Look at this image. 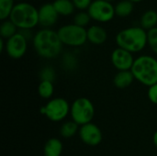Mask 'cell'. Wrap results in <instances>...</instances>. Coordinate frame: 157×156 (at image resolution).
I'll list each match as a JSON object with an SVG mask.
<instances>
[{
	"mask_svg": "<svg viewBox=\"0 0 157 156\" xmlns=\"http://www.w3.org/2000/svg\"><path fill=\"white\" fill-rule=\"evenodd\" d=\"M32 45L37 54L44 59L56 58L63 46L58 32L52 29H39L33 36Z\"/></svg>",
	"mask_w": 157,
	"mask_h": 156,
	"instance_id": "6da1fadb",
	"label": "cell"
},
{
	"mask_svg": "<svg viewBox=\"0 0 157 156\" xmlns=\"http://www.w3.org/2000/svg\"><path fill=\"white\" fill-rule=\"evenodd\" d=\"M118 47L132 53L142 51L147 42V31L142 27H129L118 32L115 38Z\"/></svg>",
	"mask_w": 157,
	"mask_h": 156,
	"instance_id": "7a4b0ae2",
	"label": "cell"
},
{
	"mask_svg": "<svg viewBox=\"0 0 157 156\" xmlns=\"http://www.w3.org/2000/svg\"><path fill=\"white\" fill-rule=\"evenodd\" d=\"M136 81L146 86L157 83V59L151 55H140L135 58L131 69Z\"/></svg>",
	"mask_w": 157,
	"mask_h": 156,
	"instance_id": "3957f363",
	"label": "cell"
},
{
	"mask_svg": "<svg viewBox=\"0 0 157 156\" xmlns=\"http://www.w3.org/2000/svg\"><path fill=\"white\" fill-rule=\"evenodd\" d=\"M19 30H31L39 25V8L28 2L16 4L9 18Z\"/></svg>",
	"mask_w": 157,
	"mask_h": 156,
	"instance_id": "277c9868",
	"label": "cell"
},
{
	"mask_svg": "<svg viewBox=\"0 0 157 156\" xmlns=\"http://www.w3.org/2000/svg\"><path fill=\"white\" fill-rule=\"evenodd\" d=\"M70 116L72 120L79 126L90 123L95 117L94 104L87 97H78L71 104Z\"/></svg>",
	"mask_w": 157,
	"mask_h": 156,
	"instance_id": "5b68a950",
	"label": "cell"
},
{
	"mask_svg": "<svg viewBox=\"0 0 157 156\" xmlns=\"http://www.w3.org/2000/svg\"><path fill=\"white\" fill-rule=\"evenodd\" d=\"M57 32L63 45L68 47H81L87 41L86 29L79 27L74 23L60 27Z\"/></svg>",
	"mask_w": 157,
	"mask_h": 156,
	"instance_id": "8992f818",
	"label": "cell"
},
{
	"mask_svg": "<svg viewBox=\"0 0 157 156\" xmlns=\"http://www.w3.org/2000/svg\"><path fill=\"white\" fill-rule=\"evenodd\" d=\"M71 105L63 97H54L50 99L45 106L40 108L43 114L49 120L52 122H60L70 115Z\"/></svg>",
	"mask_w": 157,
	"mask_h": 156,
	"instance_id": "52a82bcc",
	"label": "cell"
},
{
	"mask_svg": "<svg viewBox=\"0 0 157 156\" xmlns=\"http://www.w3.org/2000/svg\"><path fill=\"white\" fill-rule=\"evenodd\" d=\"M86 11L91 19L99 23L109 22L116 16L115 6L106 0H94Z\"/></svg>",
	"mask_w": 157,
	"mask_h": 156,
	"instance_id": "ba28073f",
	"label": "cell"
},
{
	"mask_svg": "<svg viewBox=\"0 0 157 156\" xmlns=\"http://www.w3.org/2000/svg\"><path fill=\"white\" fill-rule=\"evenodd\" d=\"M28 49V40L19 31L13 37L6 40V54L14 60L22 58L27 52Z\"/></svg>",
	"mask_w": 157,
	"mask_h": 156,
	"instance_id": "9c48e42d",
	"label": "cell"
},
{
	"mask_svg": "<svg viewBox=\"0 0 157 156\" xmlns=\"http://www.w3.org/2000/svg\"><path fill=\"white\" fill-rule=\"evenodd\" d=\"M78 135L81 141L88 146H97L103 140V133L100 128L92 122L80 126Z\"/></svg>",
	"mask_w": 157,
	"mask_h": 156,
	"instance_id": "30bf717a",
	"label": "cell"
},
{
	"mask_svg": "<svg viewBox=\"0 0 157 156\" xmlns=\"http://www.w3.org/2000/svg\"><path fill=\"white\" fill-rule=\"evenodd\" d=\"M110 60L112 65L118 71H131L135 58L133 57V53L117 47L111 52Z\"/></svg>",
	"mask_w": 157,
	"mask_h": 156,
	"instance_id": "8fae6325",
	"label": "cell"
},
{
	"mask_svg": "<svg viewBox=\"0 0 157 156\" xmlns=\"http://www.w3.org/2000/svg\"><path fill=\"white\" fill-rule=\"evenodd\" d=\"M59 14L52 3H45L39 8V25L42 29H51L58 20Z\"/></svg>",
	"mask_w": 157,
	"mask_h": 156,
	"instance_id": "7c38bea8",
	"label": "cell"
},
{
	"mask_svg": "<svg viewBox=\"0 0 157 156\" xmlns=\"http://www.w3.org/2000/svg\"><path fill=\"white\" fill-rule=\"evenodd\" d=\"M87 41L94 45H101L108 39L107 30L99 25H92L86 29Z\"/></svg>",
	"mask_w": 157,
	"mask_h": 156,
	"instance_id": "4fadbf2b",
	"label": "cell"
},
{
	"mask_svg": "<svg viewBox=\"0 0 157 156\" xmlns=\"http://www.w3.org/2000/svg\"><path fill=\"white\" fill-rule=\"evenodd\" d=\"M135 80L132 71H118L113 78L114 86L119 89H125L129 87Z\"/></svg>",
	"mask_w": 157,
	"mask_h": 156,
	"instance_id": "5bb4252c",
	"label": "cell"
},
{
	"mask_svg": "<svg viewBox=\"0 0 157 156\" xmlns=\"http://www.w3.org/2000/svg\"><path fill=\"white\" fill-rule=\"evenodd\" d=\"M63 143L58 138L49 139L43 147V155L44 156H61L63 153Z\"/></svg>",
	"mask_w": 157,
	"mask_h": 156,
	"instance_id": "9a60e30c",
	"label": "cell"
},
{
	"mask_svg": "<svg viewBox=\"0 0 157 156\" xmlns=\"http://www.w3.org/2000/svg\"><path fill=\"white\" fill-rule=\"evenodd\" d=\"M140 27L146 31L157 27V12L154 9H149L144 12L140 19Z\"/></svg>",
	"mask_w": 157,
	"mask_h": 156,
	"instance_id": "2e32d148",
	"label": "cell"
},
{
	"mask_svg": "<svg viewBox=\"0 0 157 156\" xmlns=\"http://www.w3.org/2000/svg\"><path fill=\"white\" fill-rule=\"evenodd\" d=\"M52 4L59 16H71L75 10V6L72 0H54Z\"/></svg>",
	"mask_w": 157,
	"mask_h": 156,
	"instance_id": "e0dca14e",
	"label": "cell"
},
{
	"mask_svg": "<svg viewBox=\"0 0 157 156\" xmlns=\"http://www.w3.org/2000/svg\"><path fill=\"white\" fill-rule=\"evenodd\" d=\"M115 6V14L120 17H129L134 9V3L130 0H121L116 4Z\"/></svg>",
	"mask_w": 157,
	"mask_h": 156,
	"instance_id": "ac0fdd59",
	"label": "cell"
},
{
	"mask_svg": "<svg viewBox=\"0 0 157 156\" xmlns=\"http://www.w3.org/2000/svg\"><path fill=\"white\" fill-rule=\"evenodd\" d=\"M80 126L73 120L65 121L60 128V134L63 138L68 139L76 135L79 131Z\"/></svg>",
	"mask_w": 157,
	"mask_h": 156,
	"instance_id": "d6986e66",
	"label": "cell"
},
{
	"mask_svg": "<svg viewBox=\"0 0 157 156\" xmlns=\"http://www.w3.org/2000/svg\"><path fill=\"white\" fill-rule=\"evenodd\" d=\"M17 29H18L10 19L4 20L0 25V36L2 39L6 40L17 34L18 32Z\"/></svg>",
	"mask_w": 157,
	"mask_h": 156,
	"instance_id": "ffe728a7",
	"label": "cell"
},
{
	"mask_svg": "<svg viewBox=\"0 0 157 156\" xmlns=\"http://www.w3.org/2000/svg\"><path fill=\"white\" fill-rule=\"evenodd\" d=\"M38 93L43 99H52L54 93L53 83L51 81H40L38 86Z\"/></svg>",
	"mask_w": 157,
	"mask_h": 156,
	"instance_id": "44dd1931",
	"label": "cell"
},
{
	"mask_svg": "<svg viewBox=\"0 0 157 156\" xmlns=\"http://www.w3.org/2000/svg\"><path fill=\"white\" fill-rule=\"evenodd\" d=\"M15 6V0H0V19L2 21L9 18Z\"/></svg>",
	"mask_w": 157,
	"mask_h": 156,
	"instance_id": "7402d4cb",
	"label": "cell"
},
{
	"mask_svg": "<svg viewBox=\"0 0 157 156\" xmlns=\"http://www.w3.org/2000/svg\"><path fill=\"white\" fill-rule=\"evenodd\" d=\"M91 21V17L88 14L87 11L86 10H81L77 13L75 14L74 16V19H73V23L82 27V28H86V26H88V24Z\"/></svg>",
	"mask_w": 157,
	"mask_h": 156,
	"instance_id": "603a6c76",
	"label": "cell"
},
{
	"mask_svg": "<svg viewBox=\"0 0 157 156\" xmlns=\"http://www.w3.org/2000/svg\"><path fill=\"white\" fill-rule=\"evenodd\" d=\"M147 42L152 51L157 55V27L147 31Z\"/></svg>",
	"mask_w": 157,
	"mask_h": 156,
	"instance_id": "cb8c5ba5",
	"label": "cell"
},
{
	"mask_svg": "<svg viewBox=\"0 0 157 156\" xmlns=\"http://www.w3.org/2000/svg\"><path fill=\"white\" fill-rule=\"evenodd\" d=\"M40 81H51L53 82L55 78V72L54 69L51 66H46L41 69L40 73Z\"/></svg>",
	"mask_w": 157,
	"mask_h": 156,
	"instance_id": "d4e9b609",
	"label": "cell"
},
{
	"mask_svg": "<svg viewBox=\"0 0 157 156\" xmlns=\"http://www.w3.org/2000/svg\"><path fill=\"white\" fill-rule=\"evenodd\" d=\"M63 63L65 67L73 69L76 65V58L72 53H67V54H64L63 58Z\"/></svg>",
	"mask_w": 157,
	"mask_h": 156,
	"instance_id": "484cf974",
	"label": "cell"
},
{
	"mask_svg": "<svg viewBox=\"0 0 157 156\" xmlns=\"http://www.w3.org/2000/svg\"><path fill=\"white\" fill-rule=\"evenodd\" d=\"M147 97L153 104L157 105V83L148 87Z\"/></svg>",
	"mask_w": 157,
	"mask_h": 156,
	"instance_id": "4316f807",
	"label": "cell"
},
{
	"mask_svg": "<svg viewBox=\"0 0 157 156\" xmlns=\"http://www.w3.org/2000/svg\"><path fill=\"white\" fill-rule=\"evenodd\" d=\"M74 3L75 8H77L79 11L81 10H87L91 3L93 2L92 0H72Z\"/></svg>",
	"mask_w": 157,
	"mask_h": 156,
	"instance_id": "83f0119b",
	"label": "cell"
},
{
	"mask_svg": "<svg viewBox=\"0 0 157 156\" xmlns=\"http://www.w3.org/2000/svg\"><path fill=\"white\" fill-rule=\"evenodd\" d=\"M153 142H154V144L155 146L157 148V131L154 133V136H153Z\"/></svg>",
	"mask_w": 157,
	"mask_h": 156,
	"instance_id": "f1b7e54d",
	"label": "cell"
},
{
	"mask_svg": "<svg viewBox=\"0 0 157 156\" xmlns=\"http://www.w3.org/2000/svg\"><path fill=\"white\" fill-rule=\"evenodd\" d=\"M130 1L132 3H139V2H142L143 0H130Z\"/></svg>",
	"mask_w": 157,
	"mask_h": 156,
	"instance_id": "f546056e",
	"label": "cell"
},
{
	"mask_svg": "<svg viewBox=\"0 0 157 156\" xmlns=\"http://www.w3.org/2000/svg\"><path fill=\"white\" fill-rule=\"evenodd\" d=\"M15 1H18V2H22V0H15Z\"/></svg>",
	"mask_w": 157,
	"mask_h": 156,
	"instance_id": "4dcf8cb0",
	"label": "cell"
},
{
	"mask_svg": "<svg viewBox=\"0 0 157 156\" xmlns=\"http://www.w3.org/2000/svg\"><path fill=\"white\" fill-rule=\"evenodd\" d=\"M106 1H109V2H111V1H113V0H106Z\"/></svg>",
	"mask_w": 157,
	"mask_h": 156,
	"instance_id": "1f68e13d",
	"label": "cell"
}]
</instances>
